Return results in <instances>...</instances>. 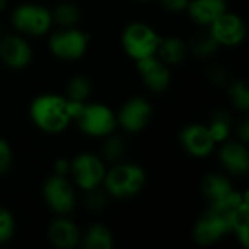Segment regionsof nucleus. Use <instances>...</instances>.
I'll return each instance as SVG.
<instances>
[{
  "mask_svg": "<svg viewBox=\"0 0 249 249\" xmlns=\"http://www.w3.org/2000/svg\"><path fill=\"white\" fill-rule=\"evenodd\" d=\"M32 123L47 134L63 133L71 123L67 108V98L57 93L38 95L29 107Z\"/></svg>",
  "mask_w": 249,
  "mask_h": 249,
  "instance_id": "f257e3e1",
  "label": "nucleus"
},
{
  "mask_svg": "<svg viewBox=\"0 0 249 249\" xmlns=\"http://www.w3.org/2000/svg\"><path fill=\"white\" fill-rule=\"evenodd\" d=\"M146 182L147 175L140 165L118 162L107 171L102 184L108 196L114 198H130L137 196Z\"/></svg>",
  "mask_w": 249,
  "mask_h": 249,
  "instance_id": "f03ea898",
  "label": "nucleus"
},
{
  "mask_svg": "<svg viewBox=\"0 0 249 249\" xmlns=\"http://www.w3.org/2000/svg\"><path fill=\"white\" fill-rule=\"evenodd\" d=\"M162 36L144 22L128 23L121 34V47L134 61L156 55Z\"/></svg>",
  "mask_w": 249,
  "mask_h": 249,
  "instance_id": "7ed1b4c3",
  "label": "nucleus"
},
{
  "mask_svg": "<svg viewBox=\"0 0 249 249\" xmlns=\"http://www.w3.org/2000/svg\"><path fill=\"white\" fill-rule=\"evenodd\" d=\"M201 194L209 201L210 209L228 212L244 201H248V191H235L231 181L220 174H209L201 181Z\"/></svg>",
  "mask_w": 249,
  "mask_h": 249,
  "instance_id": "20e7f679",
  "label": "nucleus"
},
{
  "mask_svg": "<svg viewBox=\"0 0 249 249\" xmlns=\"http://www.w3.org/2000/svg\"><path fill=\"white\" fill-rule=\"evenodd\" d=\"M73 121H76L82 133L96 139L109 136L118 127L114 111L109 107L96 102H85Z\"/></svg>",
  "mask_w": 249,
  "mask_h": 249,
  "instance_id": "39448f33",
  "label": "nucleus"
},
{
  "mask_svg": "<svg viewBox=\"0 0 249 249\" xmlns=\"http://www.w3.org/2000/svg\"><path fill=\"white\" fill-rule=\"evenodd\" d=\"M10 22L16 32L29 36H42L53 26L51 10L38 3H22L15 7Z\"/></svg>",
  "mask_w": 249,
  "mask_h": 249,
  "instance_id": "423d86ee",
  "label": "nucleus"
},
{
  "mask_svg": "<svg viewBox=\"0 0 249 249\" xmlns=\"http://www.w3.org/2000/svg\"><path fill=\"white\" fill-rule=\"evenodd\" d=\"M50 51L63 61H76L82 58L89 47V35L74 26L55 31L48 41Z\"/></svg>",
  "mask_w": 249,
  "mask_h": 249,
  "instance_id": "0eeeda50",
  "label": "nucleus"
},
{
  "mask_svg": "<svg viewBox=\"0 0 249 249\" xmlns=\"http://www.w3.org/2000/svg\"><path fill=\"white\" fill-rule=\"evenodd\" d=\"M77 188L83 191H89L93 188H98L102 185L107 168L105 162L89 152L79 153L71 162H70V172H69Z\"/></svg>",
  "mask_w": 249,
  "mask_h": 249,
  "instance_id": "6e6552de",
  "label": "nucleus"
},
{
  "mask_svg": "<svg viewBox=\"0 0 249 249\" xmlns=\"http://www.w3.org/2000/svg\"><path fill=\"white\" fill-rule=\"evenodd\" d=\"M42 197L50 210L58 216L69 214L76 206V194L71 182L66 177L53 175L42 187Z\"/></svg>",
  "mask_w": 249,
  "mask_h": 249,
  "instance_id": "1a4fd4ad",
  "label": "nucleus"
},
{
  "mask_svg": "<svg viewBox=\"0 0 249 249\" xmlns=\"http://www.w3.org/2000/svg\"><path fill=\"white\" fill-rule=\"evenodd\" d=\"M207 28L219 47H236L244 42L247 36V25L244 19L228 10Z\"/></svg>",
  "mask_w": 249,
  "mask_h": 249,
  "instance_id": "9d476101",
  "label": "nucleus"
},
{
  "mask_svg": "<svg viewBox=\"0 0 249 249\" xmlns=\"http://www.w3.org/2000/svg\"><path fill=\"white\" fill-rule=\"evenodd\" d=\"M152 105L142 96L130 98L117 115V124L127 133H139L147 127L152 120Z\"/></svg>",
  "mask_w": 249,
  "mask_h": 249,
  "instance_id": "9b49d317",
  "label": "nucleus"
},
{
  "mask_svg": "<svg viewBox=\"0 0 249 249\" xmlns=\"http://www.w3.org/2000/svg\"><path fill=\"white\" fill-rule=\"evenodd\" d=\"M231 233L226 214L209 209L196 223L193 229V238L198 245L209 247L219 242L225 235Z\"/></svg>",
  "mask_w": 249,
  "mask_h": 249,
  "instance_id": "f8f14e48",
  "label": "nucleus"
},
{
  "mask_svg": "<svg viewBox=\"0 0 249 249\" xmlns=\"http://www.w3.org/2000/svg\"><path fill=\"white\" fill-rule=\"evenodd\" d=\"M179 144L181 147L193 158H207L214 150V140L207 128L203 124H190L179 131Z\"/></svg>",
  "mask_w": 249,
  "mask_h": 249,
  "instance_id": "ddd939ff",
  "label": "nucleus"
},
{
  "mask_svg": "<svg viewBox=\"0 0 249 249\" xmlns=\"http://www.w3.org/2000/svg\"><path fill=\"white\" fill-rule=\"evenodd\" d=\"M136 67L149 90L155 93H160L166 90L168 86L171 85L169 66L165 64L158 55H152L136 61Z\"/></svg>",
  "mask_w": 249,
  "mask_h": 249,
  "instance_id": "4468645a",
  "label": "nucleus"
},
{
  "mask_svg": "<svg viewBox=\"0 0 249 249\" xmlns=\"http://www.w3.org/2000/svg\"><path fill=\"white\" fill-rule=\"evenodd\" d=\"M0 60L10 69H25L32 60V48L22 35H4L0 38Z\"/></svg>",
  "mask_w": 249,
  "mask_h": 249,
  "instance_id": "2eb2a0df",
  "label": "nucleus"
},
{
  "mask_svg": "<svg viewBox=\"0 0 249 249\" xmlns=\"http://www.w3.org/2000/svg\"><path fill=\"white\" fill-rule=\"evenodd\" d=\"M222 166L232 175L244 177L249 172V150L247 143L226 140L219 150Z\"/></svg>",
  "mask_w": 249,
  "mask_h": 249,
  "instance_id": "dca6fc26",
  "label": "nucleus"
},
{
  "mask_svg": "<svg viewBox=\"0 0 249 249\" xmlns=\"http://www.w3.org/2000/svg\"><path fill=\"white\" fill-rule=\"evenodd\" d=\"M47 236L53 247L58 249H71L80 244L82 233L74 222L60 216L50 223Z\"/></svg>",
  "mask_w": 249,
  "mask_h": 249,
  "instance_id": "f3484780",
  "label": "nucleus"
},
{
  "mask_svg": "<svg viewBox=\"0 0 249 249\" xmlns=\"http://www.w3.org/2000/svg\"><path fill=\"white\" fill-rule=\"evenodd\" d=\"M226 10V0H190L187 6L188 16L200 26H210Z\"/></svg>",
  "mask_w": 249,
  "mask_h": 249,
  "instance_id": "a211bd4d",
  "label": "nucleus"
},
{
  "mask_svg": "<svg viewBox=\"0 0 249 249\" xmlns=\"http://www.w3.org/2000/svg\"><path fill=\"white\" fill-rule=\"evenodd\" d=\"M188 53V47L187 44L178 38V36H168V38H162L158 47V53L156 55L168 66H177L179 63L184 61V58L187 57Z\"/></svg>",
  "mask_w": 249,
  "mask_h": 249,
  "instance_id": "6ab92c4d",
  "label": "nucleus"
},
{
  "mask_svg": "<svg viewBox=\"0 0 249 249\" xmlns=\"http://www.w3.org/2000/svg\"><path fill=\"white\" fill-rule=\"evenodd\" d=\"M82 248L85 249H112L114 248V236L112 232L102 223L92 225L85 235L80 236Z\"/></svg>",
  "mask_w": 249,
  "mask_h": 249,
  "instance_id": "aec40b11",
  "label": "nucleus"
},
{
  "mask_svg": "<svg viewBox=\"0 0 249 249\" xmlns=\"http://www.w3.org/2000/svg\"><path fill=\"white\" fill-rule=\"evenodd\" d=\"M51 18H53V23L58 25L60 28H71L77 25L80 19V12L76 4L64 1V3H58L51 10Z\"/></svg>",
  "mask_w": 249,
  "mask_h": 249,
  "instance_id": "412c9836",
  "label": "nucleus"
},
{
  "mask_svg": "<svg viewBox=\"0 0 249 249\" xmlns=\"http://www.w3.org/2000/svg\"><path fill=\"white\" fill-rule=\"evenodd\" d=\"M214 143H223L229 139L231 130H232V123L231 117L225 111H216L214 115L210 120V124L207 125Z\"/></svg>",
  "mask_w": 249,
  "mask_h": 249,
  "instance_id": "4be33fe9",
  "label": "nucleus"
},
{
  "mask_svg": "<svg viewBox=\"0 0 249 249\" xmlns=\"http://www.w3.org/2000/svg\"><path fill=\"white\" fill-rule=\"evenodd\" d=\"M92 92V85L90 80L86 76L77 74L71 77L67 83V99L70 101H77V102H86L88 98L90 96Z\"/></svg>",
  "mask_w": 249,
  "mask_h": 249,
  "instance_id": "5701e85b",
  "label": "nucleus"
},
{
  "mask_svg": "<svg viewBox=\"0 0 249 249\" xmlns=\"http://www.w3.org/2000/svg\"><path fill=\"white\" fill-rule=\"evenodd\" d=\"M104 146H102V160L108 163H118L121 162L124 156V142L121 137L111 133L109 136L104 137Z\"/></svg>",
  "mask_w": 249,
  "mask_h": 249,
  "instance_id": "b1692460",
  "label": "nucleus"
},
{
  "mask_svg": "<svg viewBox=\"0 0 249 249\" xmlns=\"http://www.w3.org/2000/svg\"><path fill=\"white\" fill-rule=\"evenodd\" d=\"M219 44L213 39V36L209 34V31L206 34H200L197 35L191 44H190V51L197 55V57H210L213 55L217 50H219Z\"/></svg>",
  "mask_w": 249,
  "mask_h": 249,
  "instance_id": "393cba45",
  "label": "nucleus"
},
{
  "mask_svg": "<svg viewBox=\"0 0 249 249\" xmlns=\"http://www.w3.org/2000/svg\"><path fill=\"white\" fill-rule=\"evenodd\" d=\"M229 98L232 105L242 111V112H248L249 111V89L248 83L245 80H238L235 83L231 85L229 88Z\"/></svg>",
  "mask_w": 249,
  "mask_h": 249,
  "instance_id": "a878e982",
  "label": "nucleus"
},
{
  "mask_svg": "<svg viewBox=\"0 0 249 249\" xmlns=\"http://www.w3.org/2000/svg\"><path fill=\"white\" fill-rule=\"evenodd\" d=\"M16 231V222L13 214L6 209L0 206V245L9 242Z\"/></svg>",
  "mask_w": 249,
  "mask_h": 249,
  "instance_id": "bb28decb",
  "label": "nucleus"
},
{
  "mask_svg": "<svg viewBox=\"0 0 249 249\" xmlns=\"http://www.w3.org/2000/svg\"><path fill=\"white\" fill-rule=\"evenodd\" d=\"M86 196H85V207L90 212H101L107 207L108 204V194L107 191L104 190H99L98 188H93V190H89V191H85Z\"/></svg>",
  "mask_w": 249,
  "mask_h": 249,
  "instance_id": "cd10ccee",
  "label": "nucleus"
},
{
  "mask_svg": "<svg viewBox=\"0 0 249 249\" xmlns=\"http://www.w3.org/2000/svg\"><path fill=\"white\" fill-rule=\"evenodd\" d=\"M13 162V153L10 149V144L0 137V175H4L9 172Z\"/></svg>",
  "mask_w": 249,
  "mask_h": 249,
  "instance_id": "c85d7f7f",
  "label": "nucleus"
},
{
  "mask_svg": "<svg viewBox=\"0 0 249 249\" xmlns=\"http://www.w3.org/2000/svg\"><path fill=\"white\" fill-rule=\"evenodd\" d=\"M160 3L166 10L177 13V12L187 10V6H188L190 0H160Z\"/></svg>",
  "mask_w": 249,
  "mask_h": 249,
  "instance_id": "c756f323",
  "label": "nucleus"
},
{
  "mask_svg": "<svg viewBox=\"0 0 249 249\" xmlns=\"http://www.w3.org/2000/svg\"><path fill=\"white\" fill-rule=\"evenodd\" d=\"M207 74H209V77L212 79V82L216 83V85H223L225 80L228 79L226 71H225L222 67H217V66H212V67L209 69Z\"/></svg>",
  "mask_w": 249,
  "mask_h": 249,
  "instance_id": "7c9ffc66",
  "label": "nucleus"
},
{
  "mask_svg": "<svg viewBox=\"0 0 249 249\" xmlns=\"http://www.w3.org/2000/svg\"><path fill=\"white\" fill-rule=\"evenodd\" d=\"M70 172V162L66 159H57L54 163V175L66 177Z\"/></svg>",
  "mask_w": 249,
  "mask_h": 249,
  "instance_id": "2f4dec72",
  "label": "nucleus"
},
{
  "mask_svg": "<svg viewBox=\"0 0 249 249\" xmlns=\"http://www.w3.org/2000/svg\"><path fill=\"white\" fill-rule=\"evenodd\" d=\"M238 137H239V142H242V143H248L249 142V120L248 118L242 120V123L238 125Z\"/></svg>",
  "mask_w": 249,
  "mask_h": 249,
  "instance_id": "473e14b6",
  "label": "nucleus"
},
{
  "mask_svg": "<svg viewBox=\"0 0 249 249\" xmlns=\"http://www.w3.org/2000/svg\"><path fill=\"white\" fill-rule=\"evenodd\" d=\"M7 6V0H0V12H3Z\"/></svg>",
  "mask_w": 249,
  "mask_h": 249,
  "instance_id": "72a5a7b5",
  "label": "nucleus"
},
{
  "mask_svg": "<svg viewBox=\"0 0 249 249\" xmlns=\"http://www.w3.org/2000/svg\"><path fill=\"white\" fill-rule=\"evenodd\" d=\"M139 1H149V0H139Z\"/></svg>",
  "mask_w": 249,
  "mask_h": 249,
  "instance_id": "f704fd0d",
  "label": "nucleus"
}]
</instances>
